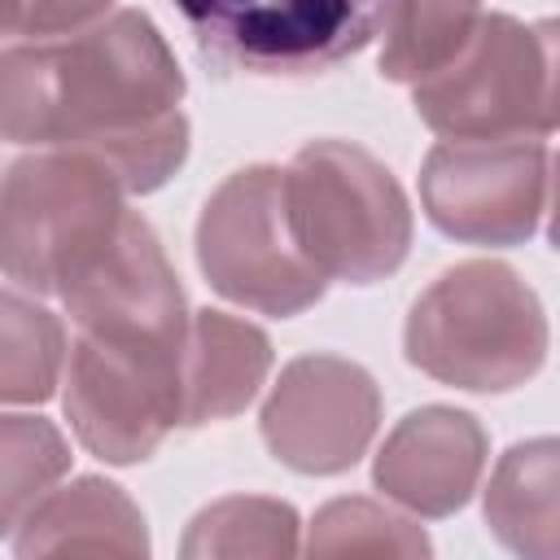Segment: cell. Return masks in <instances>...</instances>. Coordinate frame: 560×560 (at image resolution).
<instances>
[{"label":"cell","instance_id":"obj_1","mask_svg":"<svg viewBox=\"0 0 560 560\" xmlns=\"http://www.w3.org/2000/svg\"><path fill=\"white\" fill-rule=\"evenodd\" d=\"M184 70L140 9L0 52V140L88 149L127 192L162 188L188 158Z\"/></svg>","mask_w":560,"mask_h":560},{"label":"cell","instance_id":"obj_2","mask_svg":"<svg viewBox=\"0 0 560 560\" xmlns=\"http://www.w3.org/2000/svg\"><path fill=\"white\" fill-rule=\"evenodd\" d=\"M74 324L61 407L105 464H140L179 424L188 306L153 228L127 210L118 241L61 293Z\"/></svg>","mask_w":560,"mask_h":560},{"label":"cell","instance_id":"obj_3","mask_svg":"<svg viewBox=\"0 0 560 560\" xmlns=\"http://www.w3.org/2000/svg\"><path fill=\"white\" fill-rule=\"evenodd\" d=\"M402 346L411 368L442 385L508 394L542 368L547 315L508 262L468 258L446 267L411 302Z\"/></svg>","mask_w":560,"mask_h":560},{"label":"cell","instance_id":"obj_4","mask_svg":"<svg viewBox=\"0 0 560 560\" xmlns=\"http://www.w3.org/2000/svg\"><path fill=\"white\" fill-rule=\"evenodd\" d=\"M280 206L298 254L341 284L394 276L411 249V206L394 171L350 140H311L280 166Z\"/></svg>","mask_w":560,"mask_h":560},{"label":"cell","instance_id":"obj_5","mask_svg":"<svg viewBox=\"0 0 560 560\" xmlns=\"http://www.w3.org/2000/svg\"><path fill=\"white\" fill-rule=\"evenodd\" d=\"M127 188L88 149H35L0 175V271L61 298L122 232Z\"/></svg>","mask_w":560,"mask_h":560},{"label":"cell","instance_id":"obj_6","mask_svg":"<svg viewBox=\"0 0 560 560\" xmlns=\"http://www.w3.org/2000/svg\"><path fill=\"white\" fill-rule=\"evenodd\" d=\"M411 88L420 122L442 140H547L556 127V31L481 13L464 48Z\"/></svg>","mask_w":560,"mask_h":560},{"label":"cell","instance_id":"obj_7","mask_svg":"<svg viewBox=\"0 0 560 560\" xmlns=\"http://www.w3.org/2000/svg\"><path fill=\"white\" fill-rule=\"evenodd\" d=\"M219 74L306 79L368 48L385 0H166Z\"/></svg>","mask_w":560,"mask_h":560},{"label":"cell","instance_id":"obj_8","mask_svg":"<svg viewBox=\"0 0 560 560\" xmlns=\"http://www.w3.org/2000/svg\"><path fill=\"white\" fill-rule=\"evenodd\" d=\"M197 267L223 298L280 319L315 306L328 289L289 236L280 166L267 162L232 171L206 197L197 219Z\"/></svg>","mask_w":560,"mask_h":560},{"label":"cell","instance_id":"obj_9","mask_svg":"<svg viewBox=\"0 0 560 560\" xmlns=\"http://www.w3.org/2000/svg\"><path fill=\"white\" fill-rule=\"evenodd\" d=\"M551 201V149L542 136L442 140L420 166L429 223L464 245H521Z\"/></svg>","mask_w":560,"mask_h":560},{"label":"cell","instance_id":"obj_10","mask_svg":"<svg viewBox=\"0 0 560 560\" xmlns=\"http://www.w3.org/2000/svg\"><path fill=\"white\" fill-rule=\"evenodd\" d=\"M381 420V389L368 368L341 354H298L280 368L262 402L267 451L306 477H332L359 464Z\"/></svg>","mask_w":560,"mask_h":560},{"label":"cell","instance_id":"obj_11","mask_svg":"<svg viewBox=\"0 0 560 560\" xmlns=\"http://www.w3.org/2000/svg\"><path fill=\"white\" fill-rule=\"evenodd\" d=\"M490 438L472 411L459 407H416L407 411L376 451L372 481L385 499L411 516H451L459 512L486 468Z\"/></svg>","mask_w":560,"mask_h":560},{"label":"cell","instance_id":"obj_12","mask_svg":"<svg viewBox=\"0 0 560 560\" xmlns=\"http://www.w3.org/2000/svg\"><path fill=\"white\" fill-rule=\"evenodd\" d=\"M271 372V341L262 328L228 311H192L184 341V411L179 424H214L241 416Z\"/></svg>","mask_w":560,"mask_h":560},{"label":"cell","instance_id":"obj_13","mask_svg":"<svg viewBox=\"0 0 560 560\" xmlns=\"http://www.w3.org/2000/svg\"><path fill=\"white\" fill-rule=\"evenodd\" d=\"M18 556H144L149 529L140 508L122 486L105 477H74L70 486H52L13 529Z\"/></svg>","mask_w":560,"mask_h":560},{"label":"cell","instance_id":"obj_14","mask_svg":"<svg viewBox=\"0 0 560 560\" xmlns=\"http://www.w3.org/2000/svg\"><path fill=\"white\" fill-rule=\"evenodd\" d=\"M556 442L534 438L516 442L490 472L486 486V525L490 534L534 560H556L560 551V512H556Z\"/></svg>","mask_w":560,"mask_h":560},{"label":"cell","instance_id":"obj_15","mask_svg":"<svg viewBox=\"0 0 560 560\" xmlns=\"http://www.w3.org/2000/svg\"><path fill=\"white\" fill-rule=\"evenodd\" d=\"M481 18V0H385L381 4V74L420 83L442 70Z\"/></svg>","mask_w":560,"mask_h":560},{"label":"cell","instance_id":"obj_16","mask_svg":"<svg viewBox=\"0 0 560 560\" xmlns=\"http://www.w3.org/2000/svg\"><path fill=\"white\" fill-rule=\"evenodd\" d=\"M66 332L39 302L0 289V402H44L61 385Z\"/></svg>","mask_w":560,"mask_h":560},{"label":"cell","instance_id":"obj_17","mask_svg":"<svg viewBox=\"0 0 560 560\" xmlns=\"http://www.w3.org/2000/svg\"><path fill=\"white\" fill-rule=\"evenodd\" d=\"M298 512L280 499L258 494H232L210 508H201L188 521V534L179 542L184 556H293L298 542Z\"/></svg>","mask_w":560,"mask_h":560},{"label":"cell","instance_id":"obj_18","mask_svg":"<svg viewBox=\"0 0 560 560\" xmlns=\"http://www.w3.org/2000/svg\"><path fill=\"white\" fill-rule=\"evenodd\" d=\"M70 472V442L44 416L0 411V538Z\"/></svg>","mask_w":560,"mask_h":560},{"label":"cell","instance_id":"obj_19","mask_svg":"<svg viewBox=\"0 0 560 560\" xmlns=\"http://www.w3.org/2000/svg\"><path fill=\"white\" fill-rule=\"evenodd\" d=\"M311 556H429L416 521L372 499H332L315 512L306 534Z\"/></svg>","mask_w":560,"mask_h":560},{"label":"cell","instance_id":"obj_20","mask_svg":"<svg viewBox=\"0 0 560 560\" xmlns=\"http://www.w3.org/2000/svg\"><path fill=\"white\" fill-rule=\"evenodd\" d=\"M13 35H22V26H18V9H13V0H0V44L13 39Z\"/></svg>","mask_w":560,"mask_h":560},{"label":"cell","instance_id":"obj_21","mask_svg":"<svg viewBox=\"0 0 560 560\" xmlns=\"http://www.w3.org/2000/svg\"><path fill=\"white\" fill-rule=\"evenodd\" d=\"M18 4V18H22V35H31V0H13Z\"/></svg>","mask_w":560,"mask_h":560}]
</instances>
